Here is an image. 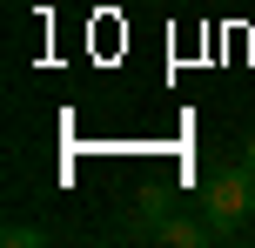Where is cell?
I'll list each match as a JSON object with an SVG mask.
<instances>
[{"instance_id": "1", "label": "cell", "mask_w": 255, "mask_h": 248, "mask_svg": "<svg viewBox=\"0 0 255 248\" xmlns=\"http://www.w3.org/2000/svg\"><path fill=\"white\" fill-rule=\"evenodd\" d=\"M202 208L215 215L222 228H242L255 215V168L249 161H222V168L202 174Z\"/></svg>"}, {"instance_id": "2", "label": "cell", "mask_w": 255, "mask_h": 248, "mask_svg": "<svg viewBox=\"0 0 255 248\" xmlns=\"http://www.w3.org/2000/svg\"><path fill=\"white\" fill-rule=\"evenodd\" d=\"M222 235H229V228H222L208 208H202V215H181V208H168V222L154 228V242H161V248H208V242H222Z\"/></svg>"}, {"instance_id": "3", "label": "cell", "mask_w": 255, "mask_h": 248, "mask_svg": "<svg viewBox=\"0 0 255 248\" xmlns=\"http://www.w3.org/2000/svg\"><path fill=\"white\" fill-rule=\"evenodd\" d=\"M161 222H168V195H148L134 215H128V235H148V242H154V228H161Z\"/></svg>"}, {"instance_id": "4", "label": "cell", "mask_w": 255, "mask_h": 248, "mask_svg": "<svg viewBox=\"0 0 255 248\" xmlns=\"http://www.w3.org/2000/svg\"><path fill=\"white\" fill-rule=\"evenodd\" d=\"M0 242H7V248H40V242H47V222H7Z\"/></svg>"}, {"instance_id": "5", "label": "cell", "mask_w": 255, "mask_h": 248, "mask_svg": "<svg viewBox=\"0 0 255 248\" xmlns=\"http://www.w3.org/2000/svg\"><path fill=\"white\" fill-rule=\"evenodd\" d=\"M242 161H249V168H255V128L242 134Z\"/></svg>"}]
</instances>
